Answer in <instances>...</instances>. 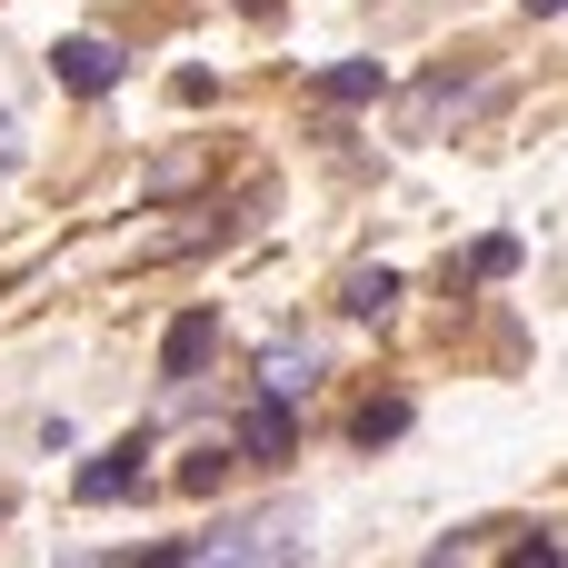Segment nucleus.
I'll list each match as a JSON object with an SVG mask.
<instances>
[{
    "label": "nucleus",
    "mask_w": 568,
    "mask_h": 568,
    "mask_svg": "<svg viewBox=\"0 0 568 568\" xmlns=\"http://www.w3.org/2000/svg\"><path fill=\"white\" fill-rule=\"evenodd\" d=\"M180 559H310L300 519H230L210 539H180Z\"/></svg>",
    "instance_id": "1"
},
{
    "label": "nucleus",
    "mask_w": 568,
    "mask_h": 568,
    "mask_svg": "<svg viewBox=\"0 0 568 568\" xmlns=\"http://www.w3.org/2000/svg\"><path fill=\"white\" fill-rule=\"evenodd\" d=\"M210 349H220V320H210V310L170 320V339H160V379H190V369H200Z\"/></svg>",
    "instance_id": "4"
},
{
    "label": "nucleus",
    "mask_w": 568,
    "mask_h": 568,
    "mask_svg": "<svg viewBox=\"0 0 568 568\" xmlns=\"http://www.w3.org/2000/svg\"><path fill=\"white\" fill-rule=\"evenodd\" d=\"M389 300H399V280H389V270H349V290H339V310H349V320H379Z\"/></svg>",
    "instance_id": "8"
},
{
    "label": "nucleus",
    "mask_w": 568,
    "mask_h": 568,
    "mask_svg": "<svg viewBox=\"0 0 568 568\" xmlns=\"http://www.w3.org/2000/svg\"><path fill=\"white\" fill-rule=\"evenodd\" d=\"M140 459H150V439H140V429H130V439H110V449H100V459L80 469V499H90V509L130 499V489H140Z\"/></svg>",
    "instance_id": "3"
},
{
    "label": "nucleus",
    "mask_w": 568,
    "mask_h": 568,
    "mask_svg": "<svg viewBox=\"0 0 568 568\" xmlns=\"http://www.w3.org/2000/svg\"><path fill=\"white\" fill-rule=\"evenodd\" d=\"M469 270H479V280H509V270H519V240H489V250H479Z\"/></svg>",
    "instance_id": "10"
},
{
    "label": "nucleus",
    "mask_w": 568,
    "mask_h": 568,
    "mask_svg": "<svg viewBox=\"0 0 568 568\" xmlns=\"http://www.w3.org/2000/svg\"><path fill=\"white\" fill-rule=\"evenodd\" d=\"M240 459H290V399L260 389V399L240 409Z\"/></svg>",
    "instance_id": "5"
},
{
    "label": "nucleus",
    "mask_w": 568,
    "mask_h": 568,
    "mask_svg": "<svg viewBox=\"0 0 568 568\" xmlns=\"http://www.w3.org/2000/svg\"><path fill=\"white\" fill-rule=\"evenodd\" d=\"M379 90H389L379 60H339V70H320V100H329V110H359V100H379Z\"/></svg>",
    "instance_id": "6"
},
{
    "label": "nucleus",
    "mask_w": 568,
    "mask_h": 568,
    "mask_svg": "<svg viewBox=\"0 0 568 568\" xmlns=\"http://www.w3.org/2000/svg\"><path fill=\"white\" fill-rule=\"evenodd\" d=\"M529 20H559V0H529Z\"/></svg>",
    "instance_id": "11"
},
{
    "label": "nucleus",
    "mask_w": 568,
    "mask_h": 568,
    "mask_svg": "<svg viewBox=\"0 0 568 568\" xmlns=\"http://www.w3.org/2000/svg\"><path fill=\"white\" fill-rule=\"evenodd\" d=\"M50 70H60V90L100 100V90H120V70H130V60H120L110 40H90V30H80V40H60V50H50Z\"/></svg>",
    "instance_id": "2"
},
{
    "label": "nucleus",
    "mask_w": 568,
    "mask_h": 568,
    "mask_svg": "<svg viewBox=\"0 0 568 568\" xmlns=\"http://www.w3.org/2000/svg\"><path fill=\"white\" fill-rule=\"evenodd\" d=\"M310 369H320L310 349H270V359H260V389H270V399H310Z\"/></svg>",
    "instance_id": "7"
},
{
    "label": "nucleus",
    "mask_w": 568,
    "mask_h": 568,
    "mask_svg": "<svg viewBox=\"0 0 568 568\" xmlns=\"http://www.w3.org/2000/svg\"><path fill=\"white\" fill-rule=\"evenodd\" d=\"M399 429H409V399H369V409H359V439H369V449L399 439Z\"/></svg>",
    "instance_id": "9"
}]
</instances>
